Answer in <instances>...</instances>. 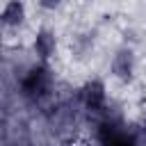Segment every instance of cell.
<instances>
[{
	"mask_svg": "<svg viewBox=\"0 0 146 146\" xmlns=\"http://www.w3.org/2000/svg\"><path fill=\"white\" fill-rule=\"evenodd\" d=\"M50 87V75L46 66H34L25 78H23V94L27 96H39L43 91H48Z\"/></svg>",
	"mask_w": 146,
	"mask_h": 146,
	"instance_id": "cell-1",
	"label": "cell"
},
{
	"mask_svg": "<svg viewBox=\"0 0 146 146\" xmlns=\"http://www.w3.org/2000/svg\"><path fill=\"white\" fill-rule=\"evenodd\" d=\"M132 71H135V55L130 48H121L112 59V73L121 82H128L132 78Z\"/></svg>",
	"mask_w": 146,
	"mask_h": 146,
	"instance_id": "cell-2",
	"label": "cell"
},
{
	"mask_svg": "<svg viewBox=\"0 0 146 146\" xmlns=\"http://www.w3.org/2000/svg\"><path fill=\"white\" fill-rule=\"evenodd\" d=\"M82 98H84V105L89 110H103V103H105V84L100 80L87 82L84 89H82Z\"/></svg>",
	"mask_w": 146,
	"mask_h": 146,
	"instance_id": "cell-3",
	"label": "cell"
},
{
	"mask_svg": "<svg viewBox=\"0 0 146 146\" xmlns=\"http://www.w3.org/2000/svg\"><path fill=\"white\" fill-rule=\"evenodd\" d=\"M2 23L7 27H18L23 21H25V5L21 0H9L5 7H2V14H0Z\"/></svg>",
	"mask_w": 146,
	"mask_h": 146,
	"instance_id": "cell-4",
	"label": "cell"
},
{
	"mask_svg": "<svg viewBox=\"0 0 146 146\" xmlns=\"http://www.w3.org/2000/svg\"><path fill=\"white\" fill-rule=\"evenodd\" d=\"M55 46H57V41H55L52 32H48V30H39L36 32V36H34V52L41 59H48L55 52Z\"/></svg>",
	"mask_w": 146,
	"mask_h": 146,
	"instance_id": "cell-5",
	"label": "cell"
},
{
	"mask_svg": "<svg viewBox=\"0 0 146 146\" xmlns=\"http://www.w3.org/2000/svg\"><path fill=\"white\" fill-rule=\"evenodd\" d=\"M73 50L78 52V57H84V52L89 50V41H87L84 36H78L75 43H73Z\"/></svg>",
	"mask_w": 146,
	"mask_h": 146,
	"instance_id": "cell-6",
	"label": "cell"
},
{
	"mask_svg": "<svg viewBox=\"0 0 146 146\" xmlns=\"http://www.w3.org/2000/svg\"><path fill=\"white\" fill-rule=\"evenodd\" d=\"M59 2H62V0H39V5H41L43 9H55V7H59Z\"/></svg>",
	"mask_w": 146,
	"mask_h": 146,
	"instance_id": "cell-7",
	"label": "cell"
}]
</instances>
